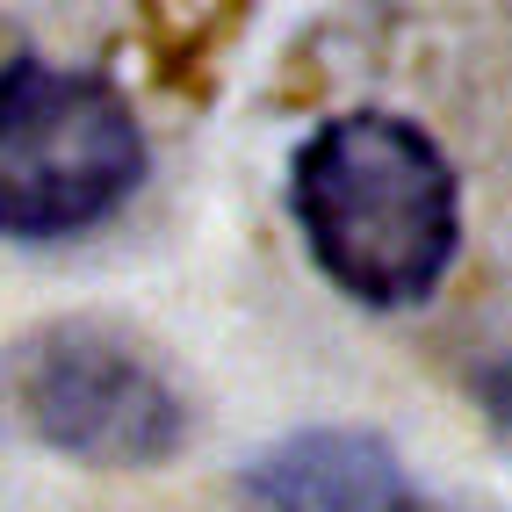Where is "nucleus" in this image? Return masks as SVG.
<instances>
[{"mask_svg":"<svg viewBox=\"0 0 512 512\" xmlns=\"http://www.w3.org/2000/svg\"><path fill=\"white\" fill-rule=\"evenodd\" d=\"M289 210L332 289L368 311H412L462 246V181L412 116H325L289 159Z\"/></svg>","mask_w":512,"mask_h":512,"instance_id":"obj_1","label":"nucleus"},{"mask_svg":"<svg viewBox=\"0 0 512 512\" xmlns=\"http://www.w3.org/2000/svg\"><path fill=\"white\" fill-rule=\"evenodd\" d=\"M145 181V130L109 73L0 65V238L51 246L116 217Z\"/></svg>","mask_w":512,"mask_h":512,"instance_id":"obj_2","label":"nucleus"},{"mask_svg":"<svg viewBox=\"0 0 512 512\" xmlns=\"http://www.w3.org/2000/svg\"><path fill=\"white\" fill-rule=\"evenodd\" d=\"M15 419L29 440L87 469H159L188 440V404L152 347L101 318H58L8 354Z\"/></svg>","mask_w":512,"mask_h":512,"instance_id":"obj_3","label":"nucleus"},{"mask_svg":"<svg viewBox=\"0 0 512 512\" xmlns=\"http://www.w3.org/2000/svg\"><path fill=\"white\" fill-rule=\"evenodd\" d=\"M238 512H419V491L383 433L303 426L246 462Z\"/></svg>","mask_w":512,"mask_h":512,"instance_id":"obj_4","label":"nucleus"},{"mask_svg":"<svg viewBox=\"0 0 512 512\" xmlns=\"http://www.w3.org/2000/svg\"><path fill=\"white\" fill-rule=\"evenodd\" d=\"M476 404L491 412V426L512 440V361H498V368H484L476 375Z\"/></svg>","mask_w":512,"mask_h":512,"instance_id":"obj_5","label":"nucleus"}]
</instances>
